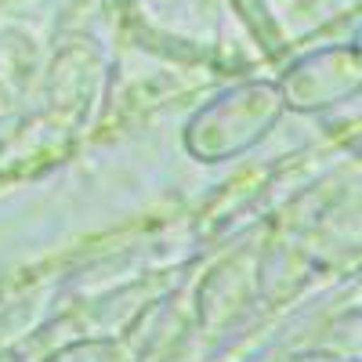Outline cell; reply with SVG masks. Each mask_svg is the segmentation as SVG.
<instances>
[{
  "label": "cell",
  "instance_id": "4",
  "mask_svg": "<svg viewBox=\"0 0 362 362\" xmlns=\"http://www.w3.org/2000/svg\"><path fill=\"white\" fill-rule=\"evenodd\" d=\"M44 362H119V348L109 337H90V341H73L66 348L51 351Z\"/></svg>",
  "mask_w": 362,
  "mask_h": 362
},
{
  "label": "cell",
  "instance_id": "3",
  "mask_svg": "<svg viewBox=\"0 0 362 362\" xmlns=\"http://www.w3.org/2000/svg\"><path fill=\"white\" fill-rule=\"evenodd\" d=\"M232 4H235L239 15H243V22H247V29L254 33V40H257L268 54L283 51V33H279L276 18L268 15V4H264V0H232Z\"/></svg>",
  "mask_w": 362,
  "mask_h": 362
},
{
  "label": "cell",
  "instance_id": "2",
  "mask_svg": "<svg viewBox=\"0 0 362 362\" xmlns=\"http://www.w3.org/2000/svg\"><path fill=\"white\" fill-rule=\"evenodd\" d=\"M279 98L293 112H326L362 87V54L355 44H334L300 54L276 80Z\"/></svg>",
  "mask_w": 362,
  "mask_h": 362
},
{
  "label": "cell",
  "instance_id": "1",
  "mask_svg": "<svg viewBox=\"0 0 362 362\" xmlns=\"http://www.w3.org/2000/svg\"><path fill=\"white\" fill-rule=\"evenodd\" d=\"M283 112L286 105L272 80H243L218 90L203 109L189 116L181 145L196 163H228L261 145L283 119Z\"/></svg>",
  "mask_w": 362,
  "mask_h": 362
}]
</instances>
